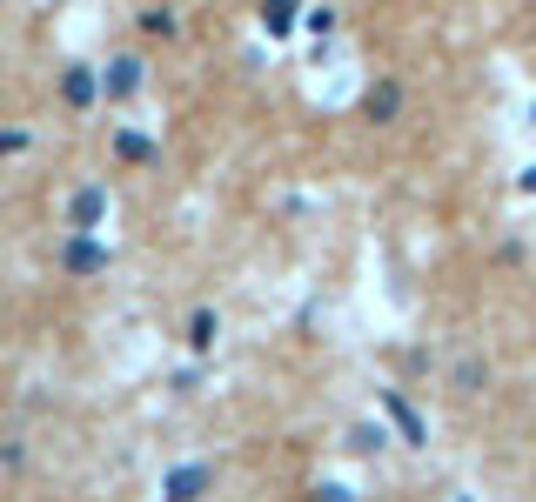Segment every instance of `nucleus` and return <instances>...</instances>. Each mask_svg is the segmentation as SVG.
Returning <instances> with one entry per match:
<instances>
[{"label": "nucleus", "instance_id": "1", "mask_svg": "<svg viewBox=\"0 0 536 502\" xmlns=\"http://www.w3.org/2000/svg\"><path fill=\"white\" fill-rule=\"evenodd\" d=\"M134 88H141V61H114L108 67V94H114V101H128Z\"/></svg>", "mask_w": 536, "mask_h": 502}, {"label": "nucleus", "instance_id": "2", "mask_svg": "<svg viewBox=\"0 0 536 502\" xmlns=\"http://www.w3.org/2000/svg\"><path fill=\"white\" fill-rule=\"evenodd\" d=\"M94 221H101V188H81L74 195V235H88Z\"/></svg>", "mask_w": 536, "mask_h": 502}, {"label": "nucleus", "instance_id": "3", "mask_svg": "<svg viewBox=\"0 0 536 502\" xmlns=\"http://www.w3.org/2000/svg\"><path fill=\"white\" fill-rule=\"evenodd\" d=\"M208 469H168V496H201V489H208Z\"/></svg>", "mask_w": 536, "mask_h": 502}, {"label": "nucleus", "instance_id": "4", "mask_svg": "<svg viewBox=\"0 0 536 502\" xmlns=\"http://www.w3.org/2000/svg\"><path fill=\"white\" fill-rule=\"evenodd\" d=\"M101 262H108V255H101L94 241H74V248H67V268H74V275H94Z\"/></svg>", "mask_w": 536, "mask_h": 502}, {"label": "nucleus", "instance_id": "5", "mask_svg": "<svg viewBox=\"0 0 536 502\" xmlns=\"http://www.w3.org/2000/svg\"><path fill=\"white\" fill-rule=\"evenodd\" d=\"M262 27H268V34H289V27H295V0H268Z\"/></svg>", "mask_w": 536, "mask_h": 502}, {"label": "nucleus", "instance_id": "6", "mask_svg": "<svg viewBox=\"0 0 536 502\" xmlns=\"http://www.w3.org/2000/svg\"><path fill=\"white\" fill-rule=\"evenodd\" d=\"M208 342H215V315H208V308H201L195 322H188V349H208Z\"/></svg>", "mask_w": 536, "mask_h": 502}, {"label": "nucleus", "instance_id": "7", "mask_svg": "<svg viewBox=\"0 0 536 502\" xmlns=\"http://www.w3.org/2000/svg\"><path fill=\"white\" fill-rule=\"evenodd\" d=\"M369 114H376V121H389V114H396V88H376V94H369Z\"/></svg>", "mask_w": 536, "mask_h": 502}, {"label": "nucleus", "instance_id": "8", "mask_svg": "<svg viewBox=\"0 0 536 502\" xmlns=\"http://www.w3.org/2000/svg\"><path fill=\"white\" fill-rule=\"evenodd\" d=\"M67 94H74V101H94V81H88V67H74V74H67Z\"/></svg>", "mask_w": 536, "mask_h": 502}]
</instances>
